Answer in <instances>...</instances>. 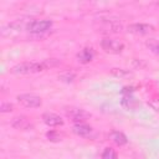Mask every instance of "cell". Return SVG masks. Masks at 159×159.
I'll list each match as a JSON object with an SVG mask.
<instances>
[{
    "instance_id": "6da1fadb",
    "label": "cell",
    "mask_w": 159,
    "mask_h": 159,
    "mask_svg": "<svg viewBox=\"0 0 159 159\" xmlns=\"http://www.w3.org/2000/svg\"><path fill=\"white\" fill-rule=\"evenodd\" d=\"M60 63L61 62L57 58H47L41 62H22L11 67L10 72L14 75H31V73L42 72L45 70H50L52 67L58 66Z\"/></svg>"
},
{
    "instance_id": "7a4b0ae2",
    "label": "cell",
    "mask_w": 159,
    "mask_h": 159,
    "mask_svg": "<svg viewBox=\"0 0 159 159\" xmlns=\"http://www.w3.org/2000/svg\"><path fill=\"white\" fill-rule=\"evenodd\" d=\"M96 22H98V26L96 27L97 31L99 32H104V34H118L122 31L123 26L122 24L118 21V20H113V19H101V20H97Z\"/></svg>"
},
{
    "instance_id": "3957f363",
    "label": "cell",
    "mask_w": 159,
    "mask_h": 159,
    "mask_svg": "<svg viewBox=\"0 0 159 159\" xmlns=\"http://www.w3.org/2000/svg\"><path fill=\"white\" fill-rule=\"evenodd\" d=\"M99 46L106 53H109V55H118L124 50V43L123 42H120L118 40H114V39H111V37L102 39L101 42H99Z\"/></svg>"
},
{
    "instance_id": "277c9868",
    "label": "cell",
    "mask_w": 159,
    "mask_h": 159,
    "mask_svg": "<svg viewBox=\"0 0 159 159\" xmlns=\"http://www.w3.org/2000/svg\"><path fill=\"white\" fill-rule=\"evenodd\" d=\"M52 24L53 22L51 20H34V21H30L29 24H26V27L25 29L30 34L39 35V34H42V32L48 31L52 27Z\"/></svg>"
},
{
    "instance_id": "5b68a950",
    "label": "cell",
    "mask_w": 159,
    "mask_h": 159,
    "mask_svg": "<svg viewBox=\"0 0 159 159\" xmlns=\"http://www.w3.org/2000/svg\"><path fill=\"white\" fill-rule=\"evenodd\" d=\"M17 102L26 107V108H39L42 106V99L41 97L34 94V93H21L16 97Z\"/></svg>"
},
{
    "instance_id": "8992f818",
    "label": "cell",
    "mask_w": 159,
    "mask_h": 159,
    "mask_svg": "<svg viewBox=\"0 0 159 159\" xmlns=\"http://www.w3.org/2000/svg\"><path fill=\"white\" fill-rule=\"evenodd\" d=\"M66 116L75 123H84V120L91 118V113L87 112L86 109L78 108V107H68L66 108Z\"/></svg>"
},
{
    "instance_id": "52a82bcc",
    "label": "cell",
    "mask_w": 159,
    "mask_h": 159,
    "mask_svg": "<svg viewBox=\"0 0 159 159\" xmlns=\"http://www.w3.org/2000/svg\"><path fill=\"white\" fill-rule=\"evenodd\" d=\"M11 127L15 128V129H19V130H31L34 129V123L29 119V117L26 116H16L11 119Z\"/></svg>"
},
{
    "instance_id": "ba28073f",
    "label": "cell",
    "mask_w": 159,
    "mask_h": 159,
    "mask_svg": "<svg viewBox=\"0 0 159 159\" xmlns=\"http://www.w3.org/2000/svg\"><path fill=\"white\" fill-rule=\"evenodd\" d=\"M155 29L153 25L149 24H142V22H135V24H130L127 26V31L129 34H134V35H147L149 32H153Z\"/></svg>"
},
{
    "instance_id": "9c48e42d",
    "label": "cell",
    "mask_w": 159,
    "mask_h": 159,
    "mask_svg": "<svg viewBox=\"0 0 159 159\" xmlns=\"http://www.w3.org/2000/svg\"><path fill=\"white\" fill-rule=\"evenodd\" d=\"M42 120L48 127H62L65 124L63 119L58 114L52 113V112H45L42 114Z\"/></svg>"
},
{
    "instance_id": "30bf717a",
    "label": "cell",
    "mask_w": 159,
    "mask_h": 159,
    "mask_svg": "<svg viewBox=\"0 0 159 159\" xmlns=\"http://www.w3.org/2000/svg\"><path fill=\"white\" fill-rule=\"evenodd\" d=\"M94 58V51L92 47H84L82 48L78 53H77V60L78 62L86 65V63H89L91 61H93Z\"/></svg>"
},
{
    "instance_id": "8fae6325",
    "label": "cell",
    "mask_w": 159,
    "mask_h": 159,
    "mask_svg": "<svg viewBox=\"0 0 159 159\" xmlns=\"http://www.w3.org/2000/svg\"><path fill=\"white\" fill-rule=\"evenodd\" d=\"M72 132L78 137H88L92 133V127L86 123H75L72 127Z\"/></svg>"
},
{
    "instance_id": "7c38bea8",
    "label": "cell",
    "mask_w": 159,
    "mask_h": 159,
    "mask_svg": "<svg viewBox=\"0 0 159 159\" xmlns=\"http://www.w3.org/2000/svg\"><path fill=\"white\" fill-rule=\"evenodd\" d=\"M122 106L127 109H135L139 106L138 99L133 96V93H128V94H123L122 97Z\"/></svg>"
},
{
    "instance_id": "4fadbf2b",
    "label": "cell",
    "mask_w": 159,
    "mask_h": 159,
    "mask_svg": "<svg viewBox=\"0 0 159 159\" xmlns=\"http://www.w3.org/2000/svg\"><path fill=\"white\" fill-rule=\"evenodd\" d=\"M111 139L113 140L114 144H117L118 147H122V145H125L128 143V138L127 135L123 133V132H119V130H113L111 133Z\"/></svg>"
},
{
    "instance_id": "5bb4252c",
    "label": "cell",
    "mask_w": 159,
    "mask_h": 159,
    "mask_svg": "<svg viewBox=\"0 0 159 159\" xmlns=\"http://www.w3.org/2000/svg\"><path fill=\"white\" fill-rule=\"evenodd\" d=\"M145 46L157 56H159V40L157 39H149L145 41Z\"/></svg>"
},
{
    "instance_id": "9a60e30c",
    "label": "cell",
    "mask_w": 159,
    "mask_h": 159,
    "mask_svg": "<svg viewBox=\"0 0 159 159\" xmlns=\"http://www.w3.org/2000/svg\"><path fill=\"white\" fill-rule=\"evenodd\" d=\"M46 138L50 140V142H61L62 138H63V134H61L60 132L52 129V130H48L46 133Z\"/></svg>"
},
{
    "instance_id": "2e32d148",
    "label": "cell",
    "mask_w": 159,
    "mask_h": 159,
    "mask_svg": "<svg viewBox=\"0 0 159 159\" xmlns=\"http://www.w3.org/2000/svg\"><path fill=\"white\" fill-rule=\"evenodd\" d=\"M102 159H118V155H117V152L111 148V147H107L104 148V150L102 152V155H101Z\"/></svg>"
},
{
    "instance_id": "e0dca14e",
    "label": "cell",
    "mask_w": 159,
    "mask_h": 159,
    "mask_svg": "<svg viewBox=\"0 0 159 159\" xmlns=\"http://www.w3.org/2000/svg\"><path fill=\"white\" fill-rule=\"evenodd\" d=\"M111 73H112L114 77H118V78H124V77H128V76L132 75L130 71L124 70V68H112V70H111Z\"/></svg>"
},
{
    "instance_id": "ac0fdd59",
    "label": "cell",
    "mask_w": 159,
    "mask_h": 159,
    "mask_svg": "<svg viewBox=\"0 0 159 159\" xmlns=\"http://www.w3.org/2000/svg\"><path fill=\"white\" fill-rule=\"evenodd\" d=\"M75 78H76V75L73 72H66V73H62V75L58 76V80H61L63 82H67V83L73 82Z\"/></svg>"
},
{
    "instance_id": "d6986e66",
    "label": "cell",
    "mask_w": 159,
    "mask_h": 159,
    "mask_svg": "<svg viewBox=\"0 0 159 159\" xmlns=\"http://www.w3.org/2000/svg\"><path fill=\"white\" fill-rule=\"evenodd\" d=\"M14 111V104L10 102H2L0 106V112L1 113H10Z\"/></svg>"
}]
</instances>
